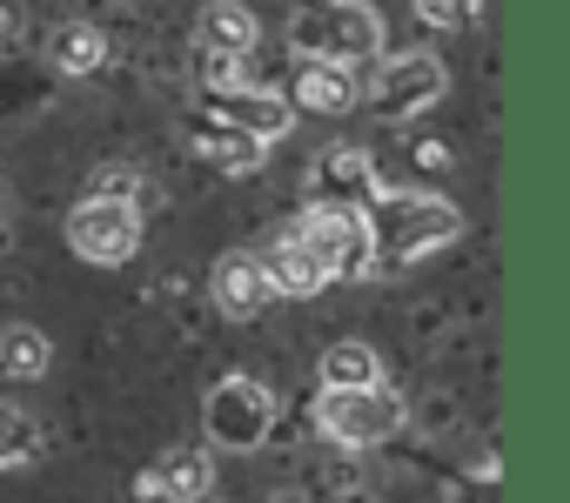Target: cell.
Here are the masks:
<instances>
[{
  "instance_id": "13",
  "label": "cell",
  "mask_w": 570,
  "mask_h": 503,
  "mask_svg": "<svg viewBox=\"0 0 570 503\" xmlns=\"http://www.w3.org/2000/svg\"><path fill=\"white\" fill-rule=\"evenodd\" d=\"M215 490V443L195 450V443H175L161 450L141 476H135V496H161V503H195Z\"/></svg>"
},
{
  "instance_id": "15",
  "label": "cell",
  "mask_w": 570,
  "mask_h": 503,
  "mask_svg": "<svg viewBox=\"0 0 570 503\" xmlns=\"http://www.w3.org/2000/svg\"><path fill=\"white\" fill-rule=\"evenodd\" d=\"M188 141H195V155L208 161V168H222V175H255L262 161H268V141L262 135H248V128H235V121H222V115H188Z\"/></svg>"
},
{
  "instance_id": "8",
  "label": "cell",
  "mask_w": 570,
  "mask_h": 503,
  "mask_svg": "<svg viewBox=\"0 0 570 503\" xmlns=\"http://www.w3.org/2000/svg\"><path fill=\"white\" fill-rule=\"evenodd\" d=\"M195 48H202L208 81H235V68H248L255 48H262V21L242 8V0H208L195 14Z\"/></svg>"
},
{
  "instance_id": "7",
  "label": "cell",
  "mask_w": 570,
  "mask_h": 503,
  "mask_svg": "<svg viewBox=\"0 0 570 503\" xmlns=\"http://www.w3.org/2000/svg\"><path fill=\"white\" fill-rule=\"evenodd\" d=\"M316 248H323V263L336 283H370L376 276V241H370V215L363 208H316L303 201V215H289Z\"/></svg>"
},
{
  "instance_id": "3",
  "label": "cell",
  "mask_w": 570,
  "mask_h": 503,
  "mask_svg": "<svg viewBox=\"0 0 570 503\" xmlns=\"http://www.w3.org/2000/svg\"><path fill=\"white\" fill-rule=\"evenodd\" d=\"M289 48L323 61H376L383 55V14L370 0H309L289 14Z\"/></svg>"
},
{
  "instance_id": "12",
  "label": "cell",
  "mask_w": 570,
  "mask_h": 503,
  "mask_svg": "<svg viewBox=\"0 0 570 503\" xmlns=\"http://www.w3.org/2000/svg\"><path fill=\"white\" fill-rule=\"evenodd\" d=\"M208 296L228 323H248L275 303V283H268V263H262V248H228V256L215 263L208 276Z\"/></svg>"
},
{
  "instance_id": "21",
  "label": "cell",
  "mask_w": 570,
  "mask_h": 503,
  "mask_svg": "<svg viewBox=\"0 0 570 503\" xmlns=\"http://www.w3.org/2000/svg\"><path fill=\"white\" fill-rule=\"evenodd\" d=\"M88 195H121V201H141V175H135L128 161H101V168L88 175Z\"/></svg>"
},
{
  "instance_id": "20",
  "label": "cell",
  "mask_w": 570,
  "mask_h": 503,
  "mask_svg": "<svg viewBox=\"0 0 570 503\" xmlns=\"http://www.w3.org/2000/svg\"><path fill=\"white\" fill-rule=\"evenodd\" d=\"M416 21L436 28V34H463L483 21V0H416Z\"/></svg>"
},
{
  "instance_id": "16",
  "label": "cell",
  "mask_w": 570,
  "mask_h": 503,
  "mask_svg": "<svg viewBox=\"0 0 570 503\" xmlns=\"http://www.w3.org/2000/svg\"><path fill=\"white\" fill-rule=\"evenodd\" d=\"M41 55H48V68L61 81H88V75L108 68V34L95 21H61V28H48V48Z\"/></svg>"
},
{
  "instance_id": "5",
  "label": "cell",
  "mask_w": 570,
  "mask_h": 503,
  "mask_svg": "<svg viewBox=\"0 0 570 503\" xmlns=\"http://www.w3.org/2000/svg\"><path fill=\"white\" fill-rule=\"evenodd\" d=\"M202 430H208V443L228 450V456L262 450L268 430H275V389L255 383V376H242V369L222 376V383H208V396H202Z\"/></svg>"
},
{
  "instance_id": "6",
  "label": "cell",
  "mask_w": 570,
  "mask_h": 503,
  "mask_svg": "<svg viewBox=\"0 0 570 503\" xmlns=\"http://www.w3.org/2000/svg\"><path fill=\"white\" fill-rule=\"evenodd\" d=\"M443 88H450V68H443L430 48H410V55H376V75H370L363 101H370V115H376V121L403 128L410 115L436 108V101H443Z\"/></svg>"
},
{
  "instance_id": "14",
  "label": "cell",
  "mask_w": 570,
  "mask_h": 503,
  "mask_svg": "<svg viewBox=\"0 0 570 503\" xmlns=\"http://www.w3.org/2000/svg\"><path fill=\"white\" fill-rule=\"evenodd\" d=\"M289 101L309 108V115H350L363 101V81L350 61H323V55H296V81H289Z\"/></svg>"
},
{
  "instance_id": "17",
  "label": "cell",
  "mask_w": 570,
  "mask_h": 503,
  "mask_svg": "<svg viewBox=\"0 0 570 503\" xmlns=\"http://www.w3.org/2000/svg\"><path fill=\"white\" fill-rule=\"evenodd\" d=\"M55 369V336L41 323H8L0 329V376L8 383H41Z\"/></svg>"
},
{
  "instance_id": "9",
  "label": "cell",
  "mask_w": 570,
  "mask_h": 503,
  "mask_svg": "<svg viewBox=\"0 0 570 503\" xmlns=\"http://www.w3.org/2000/svg\"><path fill=\"white\" fill-rule=\"evenodd\" d=\"M376 188H383L376 161L363 148H350V141H330L303 175V201H316V208H370Z\"/></svg>"
},
{
  "instance_id": "19",
  "label": "cell",
  "mask_w": 570,
  "mask_h": 503,
  "mask_svg": "<svg viewBox=\"0 0 570 503\" xmlns=\"http://www.w3.org/2000/svg\"><path fill=\"white\" fill-rule=\"evenodd\" d=\"M35 456H41V416L0 396V470H28Z\"/></svg>"
},
{
  "instance_id": "1",
  "label": "cell",
  "mask_w": 570,
  "mask_h": 503,
  "mask_svg": "<svg viewBox=\"0 0 570 503\" xmlns=\"http://www.w3.org/2000/svg\"><path fill=\"white\" fill-rule=\"evenodd\" d=\"M363 215H370V241H376V276H403L463 241V208L430 188H376Z\"/></svg>"
},
{
  "instance_id": "2",
  "label": "cell",
  "mask_w": 570,
  "mask_h": 503,
  "mask_svg": "<svg viewBox=\"0 0 570 503\" xmlns=\"http://www.w3.org/2000/svg\"><path fill=\"white\" fill-rule=\"evenodd\" d=\"M403 423H410V396L390 383H363V389L323 383L316 396V430L336 450H383L390 436H403Z\"/></svg>"
},
{
  "instance_id": "11",
  "label": "cell",
  "mask_w": 570,
  "mask_h": 503,
  "mask_svg": "<svg viewBox=\"0 0 570 503\" xmlns=\"http://www.w3.org/2000/svg\"><path fill=\"white\" fill-rule=\"evenodd\" d=\"M202 108L222 115V121H235V128H248V135H262L268 148L296 128V101H289V95L242 88V81H208V101H202Z\"/></svg>"
},
{
  "instance_id": "10",
  "label": "cell",
  "mask_w": 570,
  "mask_h": 503,
  "mask_svg": "<svg viewBox=\"0 0 570 503\" xmlns=\"http://www.w3.org/2000/svg\"><path fill=\"white\" fill-rule=\"evenodd\" d=\"M262 263H268V283H275V296H289V303H303V296H323L336 276H330V263H323V248L296 228V221H282L268 241H262Z\"/></svg>"
},
{
  "instance_id": "22",
  "label": "cell",
  "mask_w": 570,
  "mask_h": 503,
  "mask_svg": "<svg viewBox=\"0 0 570 503\" xmlns=\"http://www.w3.org/2000/svg\"><path fill=\"white\" fill-rule=\"evenodd\" d=\"M21 34H28V8L21 0H0V48H21Z\"/></svg>"
},
{
  "instance_id": "18",
  "label": "cell",
  "mask_w": 570,
  "mask_h": 503,
  "mask_svg": "<svg viewBox=\"0 0 570 503\" xmlns=\"http://www.w3.org/2000/svg\"><path fill=\"white\" fill-rule=\"evenodd\" d=\"M316 376H323V383H336V389L383 383V349H376V343H356V336H343V343H330V349L316 356Z\"/></svg>"
},
{
  "instance_id": "4",
  "label": "cell",
  "mask_w": 570,
  "mask_h": 503,
  "mask_svg": "<svg viewBox=\"0 0 570 503\" xmlns=\"http://www.w3.org/2000/svg\"><path fill=\"white\" fill-rule=\"evenodd\" d=\"M68 248L88 263V269H121L141 256V235H148V215L141 201H121V195H81L68 208Z\"/></svg>"
}]
</instances>
